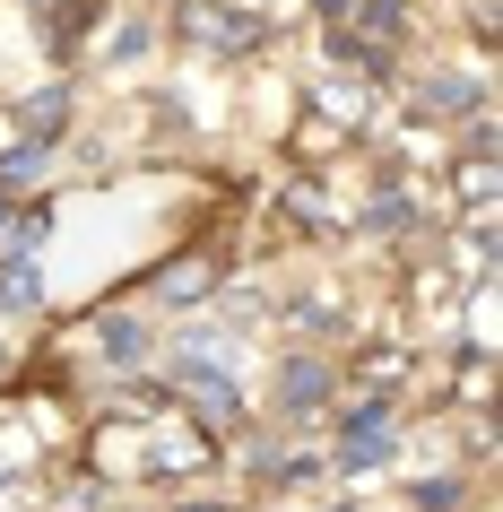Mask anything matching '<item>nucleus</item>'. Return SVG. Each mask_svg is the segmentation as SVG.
I'll return each instance as SVG.
<instances>
[{
    "mask_svg": "<svg viewBox=\"0 0 503 512\" xmlns=\"http://www.w3.org/2000/svg\"><path fill=\"white\" fill-rule=\"evenodd\" d=\"M174 35H183V44H226V53H235V44H261V27H252V18H235L226 0H183Z\"/></svg>",
    "mask_w": 503,
    "mask_h": 512,
    "instance_id": "nucleus-1",
    "label": "nucleus"
},
{
    "mask_svg": "<svg viewBox=\"0 0 503 512\" xmlns=\"http://www.w3.org/2000/svg\"><path fill=\"white\" fill-rule=\"evenodd\" d=\"M321 400H330V365H287V374H278V408H287V417H313Z\"/></svg>",
    "mask_w": 503,
    "mask_h": 512,
    "instance_id": "nucleus-2",
    "label": "nucleus"
},
{
    "mask_svg": "<svg viewBox=\"0 0 503 512\" xmlns=\"http://www.w3.org/2000/svg\"><path fill=\"white\" fill-rule=\"evenodd\" d=\"M217 287V261L209 252H191V261H174V270H157V296L165 304H191V296H209Z\"/></svg>",
    "mask_w": 503,
    "mask_h": 512,
    "instance_id": "nucleus-3",
    "label": "nucleus"
},
{
    "mask_svg": "<svg viewBox=\"0 0 503 512\" xmlns=\"http://www.w3.org/2000/svg\"><path fill=\"white\" fill-rule=\"evenodd\" d=\"M96 348H105L113 365H139V356H148V330H139L131 313H105V322H96Z\"/></svg>",
    "mask_w": 503,
    "mask_h": 512,
    "instance_id": "nucleus-4",
    "label": "nucleus"
},
{
    "mask_svg": "<svg viewBox=\"0 0 503 512\" xmlns=\"http://www.w3.org/2000/svg\"><path fill=\"white\" fill-rule=\"evenodd\" d=\"M61 113H70V96H61V87H44V96L18 113V122H27V139H53V131H61Z\"/></svg>",
    "mask_w": 503,
    "mask_h": 512,
    "instance_id": "nucleus-5",
    "label": "nucleus"
},
{
    "mask_svg": "<svg viewBox=\"0 0 503 512\" xmlns=\"http://www.w3.org/2000/svg\"><path fill=\"white\" fill-rule=\"evenodd\" d=\"M417 504H425V512H443V504H460V486H451V478H425V486H417Z\"/></svg>",
    "mask_w": 503,
    "mask_h": 512,
    "instance_id": "nucleus-6",
    "label": "nucleus"
},
{
    "mask_svg": "<svg viewBox=\"0 0 503 512\" xmlns=\"http://www.w3.org/2000/svg\"><path fill=\"white\" fill-rule=\"evenodd\" d=\"M313 9H321V18H347V9H356V0H313Z\"/></svg>",
    "mask_w": 503,
    "mask_h": 512,
    "instance_id": "nucleus-7",
    "label": "nucleus"
},
{
    "mask_svg": "<svg viewBox=\"0 0 503 512\" xmlns=\"http://www.w3.org/2000/svg\"><path fill=\"white\" fill-rule=\"evenodd\" d=\"M183 512H226V504H183Z\"/></svg>",
    "mask_w": 503,
    "mask_h": 512,
    "instance_id": "nucleus-8",
    "label": "nucleus"
},
{
    "mask_svg": "<svg viewBox=\"0 0 503 512\" xmlns=\"http://www.w3.org/2000/svg\"><path fill=\"white\" fill-rule=\"evenodd\" d=\"M0 235H9V200H0Z\"/></svg>",
    "mask_w": 503,
    "mask_h": 512,
    "instance_id": "nucleus-9",
    "label": "nucleus"
}]
</instances>
